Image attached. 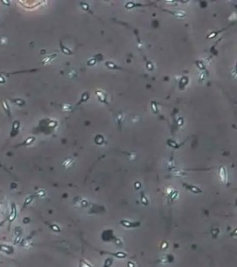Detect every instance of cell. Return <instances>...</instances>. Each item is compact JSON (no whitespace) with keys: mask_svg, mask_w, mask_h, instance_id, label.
Listing matches in <instances>:
<instances>
[{"mask_svg":"<svg viewBox=\"0 0 237 267\" xmlns=\"http://www.w3.org/2000/svg\"><path fill=\"white\" fill-rule=\"evenodd\" d=\"M20 122L18 120H15L14 122L12 123V126H11V130H10V137L17 136L20 132Z\"/></svg>","mask_w":237,"mask_h":267,"instance_id":"cell-1","label":"cell"},{"mask_svg":"<svg viewBox=\"0 0 237 267\" xmlns=\"http://www.w3.org/2000/svg\"><path fill=\"white\" fill-rule=\"evenodd\" d=\"M95 95H97V97L98 100H99V101H100L101 103L106 104V105H109V99H107V95L104 91H102V90H97V91H95Z\"/></svg>","mask_w":237,"mask_h":267,"instance_id":"cell-2","label":"cell"},{"mask_svg":"<svg viewBox=\"0 0 237 267\" xmlns=\"http://www.w3.org/2000/svg\"><path fill=\"white\" fill-rule=\"evenodd\" d=\"M120 224L126 228H134V227L140 226L141 223L140 222H131V221H128V220H122L120 221Z\"/></svg>","mask_w":237,"mask_h":267,"instance_id":"cell-3","label":"cell"},{"mask_svg":"<svg viewBox=\"0 0 237 267\" xmlns=\"http://www.w3.org/2000/svg\"><path fill=\"white\" fill-rule=\"evenodd\" d=\"M182 185H184V187H185L187 190H189L190 192H192V193H194V194H201L202 193V189L199 188V187L196 186L189 185V184H187V183H182Z\"/></svg>","mask_w":237,"mask_h":267,"instance_id":"cell-4","label":"cell"},{"mask_svg":"<svg viewBox=\"0 0 237 267\" xmlns=\"http://www.w3.org/2000/svg\"><path fill=\"white\" fill-rule=\"evenodd\" d=\"M219 175L220 181L222 183H226L228 181V172H227V169L225 166H221L219 168Z\"/></svg>","mask_w":237,"mask_h":267,"instance_id":"cell-5","label":"cell"},{"mask_svg":"<svg viewBox=\"0 0 237 267\" xmlns=\"http://www.w3.org/2000/svg\"><path fill=\"white\" fill-rule=\"evenodd\" d=\"M1 106H2V108L4 112L7 114V116L9 117V119H12V114H11V110H10V107L9 105V103H7L6 100H2L1 102Z\"/></svg>","mask_w":237,"mask_h":267,"instance_id":"cell-6","label":"cell"},{"mask_svg":"<svg viewBox=\"0 0 237 267\" xmlns=\"http://www.w3.org/2000/svg\"><path fill=\"white\" fill-rule=\"evenodd\" d=\"M0 251L7 253V254H11L14 252V248L12 247V246H9L6 244H0Z\"/></svg>","mask_w":237,"mask_h":267,"instance_id":"cell-7","label":"cell"},{"mask_svg":"<svg viewBox=\"0 0 237 267\" xmlns=\"http://www.w3.org/2000/svg\"><path fill=\"white\" fill-rule=\"evenodd\" d=\"M35 141V137L34 136H29L27 138L24 140L23 142H22L20 144H18L17 146H15V148H19V147H24V146H30L31 144H32Z\"/></svg>","mask_w":237,"mask_h":267,"instance_id":"cell-8","label":"cell"},{"mask_svg":"<svg viewBox=\"0 0 237 267\" xmlns=\"http://www.w3.org/2000/svg\"><path fill=\"white\" fill-rule=\"evenodd\" d=\"M16 215H17V208H16V204L11 203V210H10V213H9V223L13 222V221L15 220Z\"/></svg>","mask_w":237,"mask_h":267,"instance_id":"cell-9","label":"cell"},{"mask_svg":"<svg viewBox=\"0 0 237 267\" xmlns=\"http://www.w3.org/2000/svg\"><path fill=\"white\" fill-rule=\"evenodd\" d=\"M57 58V54H51V55H49L47 57H45L43 61H42V65L43 66H47V65H49L53 61L54 58Z\"/></svg>","mask_w":237,"mask_h":267,"instance_id":"cell-10","label":"cell"},{"mask_svg":"<svg viewBox=\"0 0 237 267\" xmlns=\"http://www.w3.org/2000/svg\"><path fill=\"white\" fill-rule=\"evenodd\" d=\"M188 82H189L188 77H187V76H182V77L181 78L180 82H179V83H178L179 88H180L181 90H184V89L185 88V87H186V85H188Z\"/></svg>","mask_w":237,"mask_h":267,"instance_id":"cell-11","label":"cell"},{"mask_svg":"<svg viewBox=\"0 0 237 267\" xmlns=\"http://www.w3.org/2000/svg\"><path fill=\"white\" fill-rule=\"evenodd\" d=\"M164 11L173 15L174 17H176V18H184V17L186 16V13L184 11H172V10H164Z\"/></svg>","mask_w":237,"mask_h":267,"instance_id":"cell-12","label":"cell"},{"mask_svg":"<svg viewBox=\"0 0 237 267\" xmlns=\"http://www.w3.org/2000/svg\"><path fill=\"white\" fill-rule=\"evenodd\" d=\"M59 47H60L61 52L63 54H65V55H73V52L70 48H68L67 47H65V45L62 44V42L59 43Z\"/></svg>","mask_w":237,"mask_h":267,"instance_id":"cell-13","label":"cell"},{"mask_svg":"<svg viewBox=\"0 0 237 267\" xmlns=\"http://www.w3.org/2000/svg\"><path fill=\"white\" fill-rule=\"evenodd\" d=\"M89 98H90V94L88 93V92H84V93L82 95V98H81V99L79 100V102L77 103V106H80L81 104L86 102L87 100H88Z\"/></svg>","mask_w":237,"mask_h":267,"instance_id":"cell-14","label":"cell"},{"mask_svg":"<svg viewBox=\"0 0 237 267\" xmlns=\"http://www.w3.org/2000/svg\"><path fill=\"white\" fill-rule=\"evenodd\" d=\"M105 65H106L107 68H109L110 70H122V67L116 65L115 63H113V62H111V61H106Z\"/></svg>","mask_w":237,"mask_h":267,"instance_id":"cell-15","label":"cell"},{"mask_svg":"<svg viewBox=\"0 0 237 267\" xmlns=\"http://www.w3.org/2000/svg\"><path fill=\"white\" fill-rule=\"evenodd\" d=\"M74 161H75V158H74V157H70V158L67 159V160H65L63 161V166L65 167V168H69L70 166L72 165Z\"/></svg>","mask_w":237,"mask_h":267,"instance_id":"cell-16","label":"cell"},{"mask_svg":"<svg viewBox=\"0 0 237 267\" xmlns=\"http://www.w3.org/2000/svg\"><path fill=\"white\" fill-rule=\"evenodd\" d=\"M116 119H117V123H118V125L120 127H122V122H123V119H124V113L122 111L119 112L116 115Z\"/></svg>","mask_w":237,"mask_h":267,"instance_id":"cell-17","label":"cell"},{"mask_svg":"<svg viewBox=\"0 0 237 267\" xmlns=\"http://www.w3.org/2000/svg\"><path fill=\"white\" fill-rule=\"evenodd\" d=\"M10 101L13 102L15 105L20 106V107H22L25 105V101H24L22 98H11Z\"/></svg>","mask_w":237,"mask_h":267,"instance_id":"cell-18","label":"cell"},{"mask_svg":"<svg viewBox=\"0 0 237 267\" xmlns=\"http://www.w3.org/2000/svg\"><path fill=\"white\" fill-rule=\"evenodd\" d=\"M103 252L111 254V255H113V256L117 257V258H120V259H122V258L127 257V254L124 253V252H109V251H103Z\"/></svg>","mask_w":237,"mask_h":267,"instance_id":"cell-19","label":"cell"},{"mask_svg":"<svg viewBox=\"0 0 237 267\" xmlns=\"http://www.w3.org/2000/svg\"><path fill=\"white\" fill-rule=\"evenodd\" d=\"M141 203H142L144 206H147L149 204L148 198L144 195V192H141Z\"/></svg>","mask_w":237,"mask_h":267,"instance_id":"cell-20","label":"cell"},{"mask_svg":"<svg viewBox=\"0 0 237 267\" xmlns=\"http://www.w3.org/2000/svg\"><path fill=\"white\" fill-rule=\"evenodd\" d=\"M167 144H168V146H169L170 148H180V144H178L176 141H174V140H172V139H169L168 141H167Z\"/></svg>","mask_w":237,"mask_h":267,"instance_id":"cell-21","label":"cell"},{"mask_svg":"<svg viewBox=\"0 0 237 267\" xmlns=\"http://www.w3.org/2000/svg\"><path fill=\"white\" fill-rule=\"evenodd\" d=\"M104 141H105V138L102 135H97L95 137V143L97 145H102L104 144Z\"/></svg>","mask_w":237,"mask_h":267,"instance_id":"cell-22","label":"cell"},{"mask_svg":"<svg viewBox=\"0 0 237 267\" xmlns=\"http://www.w3.org/2000/svg\"><path fill=\"white\" fill-rule=\"evenodd\" d=\"M34 195H30L29 197H27V198L25 199V201H24V203H23V209L26 208L30 203H32V201L34 200Z\"/></svg>","mask_w":237,"mask_h":267,"instance_id":"cell-23","label":"cell"},{"mask_svg":"<svg viewBox=\"0 0 237 267\" xmlns=\"http://www.w3.org/2000/svg\"><path fill=\"white\" fill-rule=\"evenodd\" d=\"M80 5H81V7H82V9L85 10V11H87V12H90V13L93 15V12L91 11V9H90V6L88 5V4L85 3V2H81V3H80Z\"/></svg>","mask_w":237,"mask_h":267,"instance_id":"cell-24","label":"cell"},{"mask_svg":"<svg viewBox=\"0 0 237 267\" xmlns=\"http://www.w3.org/2000/svg\"><path fill=\"white\" fill-rule=\"evenodd\" d=\"M195 65H196V67L199 70H206V66L204 65V62L201 61V60H196V61H195Z\"/></svg>","mask_w":237,"mask_h":267,"instance_id":"cell-25","label":"cell"},{"mask_svg":"<svg viewBox=\"0 0 237 267\" xmlns=\"http://www.w3.org/2000/svg\"><path fill=\"white\" fill-rule=\"evenodd\" d=\"M72 106L70 104H62V110L63 111H72Z\"/></svg>","mask_w":237,"mask_h":267,"instance_id":"cell-26","label":"cell"},{"mask_svg":"<svg viewBox=\"0 0 237 267\" xmlns=\"http://www.w3.org/2000/svg\"><path fill=\"white\" fill-rule=\"evenodd\" d=\"M151 108H152V111L155 114H157V112H159V108H157V102L151 101Z\"/></svg>","mask_w":237,"mask_h":267,"instance_id":"cell-27","label":"cell"},{"mask_svg":"<svg viewBox=\"0 0 237 267\" xmlns=\"http://www.w3.org/2000/svg\"><path fill=\"white\" fill-rule=\"evenodd\" d=\"M114 243L115 245L120 246V247H122L123 246V241L122 240V239H120V237H114Z\"/></svg>","mask_w":237,"mask_h":267,"instance_id":"cell-28","label":"cell"},{"mask_svg":"<svg viewBox=\"0 0 237 267\" xmlns=\"http://www.w3.org/2000/svg\"><path fill=\"white\" fill-rule=\"evenodd\" d=\"M113 259H111V258H107V260H106V262H105V264H104V265H103V267H110L111 266V264H112V262H113Z\"/></svg>","mask_w":237,"mask_h":267,"instance_id":"cell-29","label":"cell"},{"mask_svg":"<svg viewBox=\"0 0 237 267\" xmlns=\"http://www.w3.org/2000/svg\"><path fill=\"white\" fill-rule=\"evenodd\" d=\"M222 31H223V30L217 31V32H212V33H210V35H209V36H207V38H209V39H212V38H214V37L217 36V35H219V33H221Z\"/></svg>","mask_w":237,"mask_h":267,"instance_id":"cell-30","label":"cell"},{"mask_svg":"<svg viewBox=\"0 0 237 267\" xmlns=\"http://www.w3.org/2000/svg\"><path fill=\"white\" fill-rule=\"evenodd\" d=\"M49 226H50L52 231H54V232H60V228L57 226V224H51V225H49Z\"/></svg>","mask_w":237,"mask_h":267,"instance_id":"cell-31","label":"cell"},{"mask_svg":"<svg viewBox=\"0 0 237 267\" xmlns=\"http://www.w3.org/2000/svg\"><path fill=\"white\" fill-rule=\"evenodd\" d=\"M80 267H92L89 262H87L86 261H82L80 264Z\"/></svg>","mask_w":237,"mask_h":267,"instance_id":"cell-32","label":"cell"},{"mask_svg":"<svg viewBox=\"0 0 237 267\" xmlns=\"http://www.w3.org/2000/svg\"><path fill=\"white\" fill-rule=\"evenodd\" d=\"M95 64H97V60L95 58H91V60L87 61V65L88 66H94Z\"/></svg>","mask_w":237,"mask_h":267,"instance_id":"cell-33","label":"cell"},{"mask_svg":"<svg viewBox=\"0 0 237 267\" xmlns=\"http://www.w3.org/2000/svg\"><path fill=\"white\" fill-rule=\"evenodd\" d=\"M147 68L148 70H154V65L151 63L150 61H147Z\"/></svg>","mask_w":237,"mask_h":267,"instance_id":"cell-34","label":"cell"},{"mask_svg":"<svg viewBox=\"0 0 237 267\" xmlns=\"http://www.w3.org/2000/svg\"><path fill=\"white\" fill-rule=\"evenodd\" d=\"M206 78V73H201V74L199 75V78H198V80H199V82H202V81H204V79Z\"/></svg>","mask_w":237,"mask_h":267,"instance_id":"cell-35","label":"cell"},{"mask_svg":"<svg viewBox=\"0 0 237 267\" xmlns=\"http://www.w3.org/2000/svg\"><path fill=\"white\" fill-rule=\"evenodd\" d=\"M36 195L39 196V197H45V192L44 190H41V191H39Z\"/></svg>","mask_w":237,"mask_h":267,"instance_id":"cell-36","label":"cell"},{"mask_svg":"<svg viewBox=\"0 0 237 267\" xmlns=\"http://www.w3.org/2000/svg\"><path fill=\"white\" fill-rule=\"evenodd\" d=\"M5 82H6L5 77H4V75H2L1 73H0V83H5Z\"/></svg>","mask_w":237,"mask_h":267,"instance_id":"cell-37","label":"cell"},{"mask_svg":"<svg viewBox=\"0 0 237 267\" xmlns=\"http://www.w3.org/2000/svg\"><path fill=\"white\" fill-rule=\"evenodd\" d=\"M140 186H141V184H140V182H135V183H134V187H135V188H136V189H139V188H140V187H141Z\"/></svg>","mask_w":237,"mask_h":267,"instance_id":"cell-38","label":"cell"},{"mask_svg":"<svg viewBox=\"0 0 237 267\" xmlns=\"http://www.w3.org/2000/svg\"><path fill=\"white\" fill-rule=\"evenodd\" d=\"M127 265H128V267H134V262H129Z\"/></svg>","mask_w":237,"mask_h":267,"instance_id":"cell-39","label":"cell"},{"mask_svg":"<svg viewBox=\"0 0 237 267\" xmlns=\"http://www.w3.org/2000/svg\"><path fill=\"white\" fill-rule=\"evenodd\" d=\"M165 248H168V243H167V242H164V243H162V249H165Z\"/></svg>","mask_w":237,"mask_h":267,"instance_id":"cell-40","label":"cell"},{"mask_svg":"<svg viewBox=\"0 0 237 267\" xmlns=\"http://www.w3.org/2000/svg\"><path fill=\"white\" fill-rule=\"evenodd\" d=\"M0 167H1V168H3V169L5 170V171H7V168H5V166L1 164V162H0Z\"/></svg>","mask_w":237,"mask_h":267,"instance_id":"cell-41","label":"cell"}]
</instances>
